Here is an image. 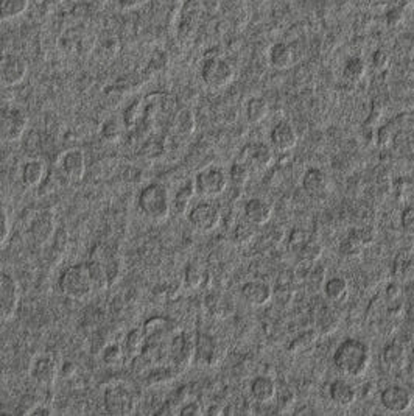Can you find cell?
Wrapping results in <instances>:
<instances>
[{
	"instance_id": "6da1fadb",
	"label": "cell",
	"mask_w": 414,
	"mask_h": 416,
	"mask_svg": "<svg viewBox=\"0 0 414 416\" xmlns=\"http://www.w3.org/2000/svg\"><path fill=\"white\" fill-rule=\"evenodd\" d=\"M371 360H373L371 347L360 338H346L333 354L336 370L349 377H361L368 371Z\"/></svg>"
},
{
	"instance_id": "7a4b0ae2",
	"label": "cell",
	"mask_w": 414,
	"mask_h": 416,
	"mask_svg": "<svg viewBox=\"0 0 414 416\" xmlns=\"http://www.w3.org/2000/svg\"><path fill=\"white\" fill-rule=\"evenodd\" d=\"M139 209L143 215L155 223H160L168 218L172 212V200L167 188L160 183H151L142 189L138 198Z\"/></svg>"
},
{
	"instance_id": "3957f363",
	"label": "cell",
	"mask_w": 414,
	"mask_h": 416,
	"mask_svg": "<svg viewBox=\"0 0 414 416\" xmlns=\"http://www.w3.org/2000/svg\"><path fill=\"white\" fill-rule=\"evenodd\" d=\"M58 287L66 298L73 301L86 300L95 292V287L94 283H92L86 262L64 270L63 275L59 276Z\"/></svg>"
},
{
	"instance_id": "277c9868",
	"label": "cell",
	"mask_w": 414,
	"mask_h": 416,
	"mask_svg": "<svg viewBox=\"0 0 414 416\" xmlns=\"http://www.w3.org/2000/svg\"><path fill=\"white\" fill-rule=\"evenodd\" d=\"M195 191L197 195L202 198H217L227 191L229 184V176H227L222 168L218 167H207L205 171L197 173L195 180Z\"/></svg>"
},
{
	"instance_id": "5b68a950",
	"label": "cell",
	"mask_w": 414,
	"mask_h": 416,
	"mask_svg": "<svg viewBox=\"0 0 414 416\" xmlns=\"http://www.w3.org/2000/svg\"><path fill=\"white\" fill-rule=\"evenodd\" d=\"M201 78L206 86L212 91L224 89L234 81L235 71L234 67L222 58H210L201 69Z\"/></svg>"
},
{
	"instance_id": "8992f818",
	"label": "cell",
	"mask_w": 414,
	"mask_h": 416,
	"mask_svg": "<svg viewBox=\"0 0 414 416\" xmlns=\"http://www.w3.org/2000/svg\"><path fill=\"white\" fill-rule=\"evenodd\" d=\"M103 405L108 415L128 416L136 410V399L123 385H109L103 395Z\"/></svg>"
},
{
	"instance_id": "52a82bcc",
	"label": "cell",
	"mask_w": 414,
	"mask_h": 416,
	"mask_svg": "<svg viewBox=\"0 0 414 416\" xmlns=\"http://www.w3.org/2000/svg\"><path fill=\"white\" fill-rule=\"evenodd\" d=\"M29 116L21 108H6L0 117V138L4 142H18L27 131Z\"/></svg>"
},
{
	"instance_id": "ba28073f",
	"label": "cell",
	"mask_w": 414,
	"mask_h": 416,
	"mask_svg": "<svg viewBox=\"0 0 414 416\" xmlns=\"http://www.w3.org/2000/svg\"><path fill=\"white\" fill-rule=\"evenodd\" d=\"M226 347L215 335L198 334L195 340V357L193 362L205 367H215L224 359Z\"/></svg>"
},
{
	"instance_id": "9c48e42d",
	"label": "cell",
	"mask_w": 414,
	"mask_h": 416,
	"mask_svg": "<svg viewBox=\"0 0 414 416\" xmlns=\"http://www.w3.org/2000/svg\"><path fill=\"white\" fill-rule=\"evenodd\" d=\"M19 308V284L16 279L2 273L0 276V318L2 321H10Z\"/></svg>"
},
{
	"instance_id": "30bf717a",
	"label": "cell",
	"mask_w": 414,
	"mask_h": 416,
	"mask_svg": "<svg viewBox=\"0 0 414 416\" xmlns=\"http://www.w3.org/2000/svg\"><path fill=\"white\" fill-rule=\"evenodd\" d=\"M187 220L193 229H197L201 234H207L218 228L222 222V214L217 206L210 205V203H198L197 206L190 209Z\"/></svg>"
},
{
	"instance_id": "8fae6325",
	"label": "cell",
	"mask_w": 414,
	"mask_h": 416,
	"mask_svg": "<svg viewBox=\"0 0 414 416\" xmlns=\"http://www.w3.org/2000/svg\"><path fill=\"white\" fill-rule=\"evenodd\" d=\"M29 73V63L21 55L8 54L0 61V81L4 88H13L25 80Z\"/></svg>"
},
{
	"instance_id": "7c38bea8",
	"label": "cell",
	"mask_w": 414,
	"mask_h": 416,
	"mask_svg": "<svg viewBox=\"0 0 414 416\" xmlns=\"http://www.w3.org/2000/svg\"><path fill=\"white\" fill-rule=\"evenodd\" d=\"M413 393L410 392V388L403 385H390L380 395V404L383 405V409L395 415L408 412L413 407Z\"/></svg>"
},
{
	"instance_id": "4fadbf2b",
	"label": "cell",
	"mask_w": 414,
	"mask_h": 416,
	"mask_svg": "<svg viewBox=\"0 0 414 416\" xmlns=\"http://www.w3.org/2000/svg\"><path fill=\"white\" fill-rule=\"evenodd\" d=\"M374 242V234L369 229H353L341 240L338 251L343 258L352 259L363 254V250Z\"/></svg>"
},
{
	"instance_id": "5bb4252c",
	"label": "cell",
	"mask_w": 414,
	"mask_h": 416,
	"mask_svg": "<svg viewBox=\"0 0 414 416\" xmlns=\"http://www.w3.org/2000/svg\"><path fill=\"white\" fill-rule=\"evenodd\" d=\"M90 258L98 259L101 264L105 265L108 275H109V281H111V287L118 281V278L122 275V268H123V262L120 254L115 248L105 243L97 245L94 251L90 253Z\"/></svg>"
},
{
	"instance_id": "9a60e30c",
	"label": "cell",
	"mask_w": 414,
	"mask_h": 416,
	"mask_svg": "<svg viewBox=\"0 0 414 416\" xmlns=\"http://www.w3.org/2000/svg\"><path fill=\"white\" fill-rule=\"evenodd\" d=\"M59 368L53 355L44 354L33 362L30 368V376L39 387H52L58 377Z\"/></svg>"
},
{
	"instance_id": "2e32d148",
	"label": "cell",
	"mask_w": 414,
	"mask_h": 416,
	"mask_svg": "<svg viewBox=\"0 0 414 416\" xmlns=\"http://www.w3.org/2000/svg\"><path fill=\"white\" fill-rule=\"evenodd\" d=\"M56 231V220L50 210H42L31 220L30 235L38 245H44L53 239Z\"/></svg>"
},
{
	"instance_id": "e0dca14e",
	"label": "cell",
	"mask_w": 414,
	"mask_h": 416,
	"mask_svg": "<svg viewBox=\"0 0 414 416\" xmlns=\"http://www.w3.org/2000/svg\"><path fill=\"white\" fill-rule=\"evenodd\" d=\"M61 167L63 175L71 181H81L86 173V156H84L83 150L73 148L64 153V156L61 158Z\"/></svg>"
},
{
	"instance_id": "ac0fdd59",
	"label": "cell",
	"mask_w": 414,
	"mask_h": 416,
	"mask_svg": "<svg viewBox=\"0 0 414 416\" xmlns=\"http://www.w3.org/2000/svg\"><path fill=\"white\" fill-rule=\"evenodd\" d=\"M242 296L249 305L254 308H262L266 305L273 298V288L268 283L254 279V281H248L242 285Z\"/></svg>"
},
{
	"instance_id": "d6986e66",
	"label": "cell",
	"mask_w": 414,
	"mask_h": 416,
	"mask_svg": "<svg viewBox=\"0 0 414 416\" xmlns=\"http://www.w3.org/2000/svg\"><path fill=\"white\" fill-rule=\"evenodd\" d=\"M302 189L311 198H323L331 191V181L321 168H309L302 178Z\"/></svg>"
},
{
	"instance_id": "ffe728a7",
	"label": "cell",
	"mask_w": 414,
	"mask_h": 416,
	"mask_svg": "<svg viewBox=\"0 0 414 416\" xmlns=\"http://www.w3.org/2000/svg\"><path fill=\"white\" fill-rule=\"evenodd\" d=\"M269 141H271V146L274 147V150L285 153L298 146V134H296L291 123L281 122L271 130Z\"/></svg>"
},
{
	"instance_id": "44dd1931",
	"label": "cell",
	"mask_w": 414,
	"mask_h": 416,
	"mask_svg": "<svg viewBox=\"0 0 414 416\" xmlns=\"http://www.w3.org/2000/svg\"><path fill=\"white\" fill-rule=\"evenodd\" d=\"M273 217V206L262 198H252L244 205V218L256 226L266 225Z\"/></svg>"
},
{
	"instance_id": "7402d4cb",
	"label": "cell",
	"mask_w": 414,
	"mask_h": 416,
	"mask_svg": "<svg viewBox=\"0 0 414 416\" xmlns=\"http://www.w3.org/2000/svg\"><path fill=\"white\" fill-rule=\"evenodd\" d=\"M328 396H331V401L341 407V409H348V407L353 405L355 401H357V392L355 388L343 379L333 380L332 385L328 387Z\"/></svg>"
},
{
	"instance_id": "603a6c76",
	"label": "cell",
	"mask_w": 414,
	"mask_h": 416,
	"mask_svg": "<svg viewBox=\"0 0 414 416\" xmlns=\"http://www.w3.org/2000/svg\"><path fill=\"white\" fill-rule=\"evenodd\" d=\"M251 396L259 404H268L271 402L277 395L276 382L268 376H257L251 382Z\"/></svg>"
},
{
	"instance_id": "cb8c5ba5",
	"label": "cell",
	"mask_w": 414,
	"mask_h": 416,
	"mask_svg": "<svg viewBox=\"0 0 414 416\" xmlns=\"http://www.w3.org/2000/svg\"><path fill=\"white\" fill-rule=\"evenodd\" d=\"M243 155L248 158L249 163L254 166L259 171H264V168H268L269 166L273 164L274 161V155L271 148L265 143L257 142V143H251V146L244 147L243 150Z\"/></svg>"
},
{
	"instance_id": "d4e9b609",
	"label": "cell",
	"mask_w": 414,
	"mask_h": 416,
	"mask_svg": "<svg viewBox=\"0 0 414 416\" xmlns=\"http://www.w3.org/2000/svg\"><path fill=\"white\" fill-rule=\"evenodd\" d=\"M197 193L195 191V183L193 181H185L181 189L176 192L175 198L172 200V212L177 217H187L189 212L192 209V198L193 195Z\"/></svg>"
},
{
	"instance_id": "484cf974",
	"label": "cell",
	"mask_w": 414,
	"mask_h": 416,
	"mask_svg": "<svg viewBox=\"0 0 414 416\" xmlns=\"http://www.w3.org/2000/svg\"><path fill=\"white\" fill-rule=\"evenodd\" d=\"M46 178V164L42 159H30L22 167L21 180L27 188H38Z\"/></svg>"
},
{
	"instance_id": "4316f807",
	"label": "cell",
	"mask_w": 414,
	"mask_h": 416,
	"mask_svg": "<svg viewBox=\"0 0 414 416\" xmlns=\"http://www.w3.org/2000/svg\"><path fill=\"white\" fill-rule=\"evenodd\" d=\"M269 63L277 71H285L290 69L294 64V52L293 49L285 44V42H277L269 50Z\"/></svg>"
},
{
	"instance_id": "83f0119b",
	"label": "cell",
	"mask_w": 414,
	"mask_h": 416,
	"mask_svg": "<svg viewBox=\"0 0 414 416\" xmlns=\"http://www.w3.org/2000/svg\"><path fill=\"white\" fill-rule=\"evenodd\" d=\"M145 343H147V334L143 326L133 329L128 334V337H126V342H125V357L128 360H134L136 357H139Z\"/></svg>"
},
{
	"instance_id": "f1b7e54d",
	"label": "cell",
	"mask_w": 414,
	"mask_h": 416,
	"mask_svg": "<svg viewBox=\"0 0 414 416\" xmlns=\"http://www.w3.org/2000/svg\"><path fill=\"white\" fill-rule=\"evenodd\" d=\"M349 292V283L348 279L343 276H333L327 279L324 284V295L327 300L331 301H343Z\"/></svg>"
},
{
	"instance_id": "f546056e",
	"label": "cell",
	"mask_w": 414,
	"mask_h": 416,
	"mask_svg": "<svg viewBox=\"0 0 414 416\" xmlns=\"http://www.w3.org/2000/svg\"><path fill=\"white\" fill-rule=\"evenodd\" d=\"M298 256L301 260L309 262V264H314V262H318L321 258H323L324 253V246L318 239H314V237H307L304 243L298 248Z\"/></svg>"
},
{
	"instance_id": "4dcf8cb0",
	"label": "cell",
	"mask_w": 414,
	"mask_h": 416,
	"mask_svg": "<svg viewBox=\"0 0 414 416\" xmlns=\"http://www.w3.org/2000/svg\"><path fill=\"white\" fill-rule=\"evenodd\" d=\"M88 268L92 278V283H94L95 292L106 290V288L111 287V281H109V275L105 268V265L95 258H90L88 262Z\"/></svg>"
},
{
	"instance_id": "1f68e13d",
	"label": "cell",
	"mask_w": 414,
	"mask_h": 416,
	"mask_svg": "<svg viewBox=\"0 0 414 416\" xmlns=\"http://www.w3.org/2000/svg\"><path fill=\"white\" fill-rule=\"evenodd\" d=\"M269 113L268 101L264 97H254L248 101L247 105V118L252 125L264 122Z\"/></svg>"
},
{
	"instance_id": "d6a6232c",
	"label": "cell",
	"mask_w": 414,
	"mask_h": 416,
	"mask_svg": "<svg viewBox=\"0 0 414 416\" xmlns=\"http://www.w3.org/2000/svg\"><path fill=\"white\" fill-rule=\"evenodd\" d=\"M366 72H368V66L365 63V59L353 56L346 61L344 69H343V76H344V80H348L351 83H358L365 78Z\"/></svg>"
},
{
	"instance_id": "836d02e7",
	"label": "cell",
	"mask_w": 414,
	"mask_h": 416,
	"mask_svg": "<svg viewBox=\"0 0 414 416\" xmlns=\"http://www.w3.org/2000/svg\"><path fill=\"white\" fill-rule=\"evenodd\" d=\"M173 126L175 131L180 136H190L195 131L197 121L192 109H181V111L175 116Z\"/></svg>"
},
{
	"instance_id": "e575fe53",
	"label": "cell",
	"mask_w": 414,
	"mask_h": 416,
	"mask_svg": "<svg viewBox=\"0 0 414 416\" xmlns=\"http://www.w3.org/2000/svg\"><path fill=\"white\" fill-rule=\"evenodd\" d=\"M30 0H2V21H11L19 18L25 11L29 10Z\"/></svg>"
},
{
	"instance_id": "d590c367",
	"label": "cell",
	"mask_w": 414,
	"mask_h": 416,
	"mask_svg": "<svg viewBox=\"0 0 414 416\" xmlns=\"http://www.w3.org/2000/svg\"><path fill=\"white\" fill-rule=\"evenodd\" d=\"M227 176H229V183L234 188L237 189L244 188L251 178V167L249 164L244 163V161H242V163H234L229 168V175Z\"/></svg>"
},
{
	"instance_id": "8d00e7d4",
	"label": "cell",
	"mask_w": 414,
	"mask_h": 416,
	"mask_svg": "<svg viewBox=\"0 0 414 416\" xmlns=\"http://www.w3.org/2000/svg\"><path fill=\"white\" fill-rule=\"evenodd\" d=\"M254 228H256V225H252L251 222H248L247 218L237 223V226L234 228V233H232L234 243L239 245V246L248 245L252 239H254V235H256V229Z\"/></svg>"
},
{
	"instance_id": "74e56055",
	"label": "cell",
	"mask_w": 414,
	"mask_h": 416,
	"mask_svg": "<svg viewBox=\"0 0 414 416\" xmlns=\"http://www.w3.org/2000/svg\"><path fill=\"white\" fill-rule=\"evenodd\" d=\"M205 283V268L200 262H190L184 273V285L187 288H198Z\"/></svg>"
},
{
	"instance_id": "f35d334b",
	"label": "cell",
	"mask_w": 414,
	"mask_h": 416,
	"mask_svg": "<svg viewBox=\"0 0 414 416\" xmlns=\"http://www.w3.org/2000/svg\"><path fill=\"white\" fill-rule=\"evenodd\" d=\"M383 362L390 368H399L405 362V347L399 343L388 345L383 350Z\"/></svg>"
},
{
	"instance_id": "ab89813d",
	"label": "cell",
	"mask_w": 414,
	"mask_h": 416,
	"mask_svg": "<svg viewBox=\"0 0 414 416\" xmlns=\"http://www.w3.org/2000/svg\"><path fill=\"white\" fill-rule=\"evenodd\" d=\"M338 325H340V317H338V313L335 310H328L321 317L318 323V334L319 335L333 334L338 329Z\"/></svg>"
},
{
	"instance_id": "60d3db41",
	"label": "cell",
	"mask_w": 414,
	"mask_h": 416,
	"mask_svg": "<svg viewBox=\"0 0 414 416\" xmlns=\"http://www.w3.org/2000/svg\"><path fill=\"white\" fill-rule=\"evenodd\" d=\"M125 350H122L120 345H109L103 350V362L108 367H117L125 360Z\"/></svg>"
},
{
	"instance_id": "b9f144b4",
	"label": "cell",
	"mask_w": 414,
	"mask_h": 416,
	"mask_svg": "<svg viewBox=\"0 0 414 416\" xmlns=\"http://www.w3.org/2000/svg\"><path fill=\"white\" fill-rule=\"evenodd\" d=\"M101 136L108 142H117L122 138V126L115 118H109L108 122L103 123V128H101Z\"/></svg>"
},
{
	"instance_id": "7bdbcfd3",
	"label": "cell",
	"mask_w": 414,
	"mask_h": 416,
	"mask_svg": "<svg viewBox=\"0 0 414 416\" xmlns=\"http://www.w3.org/2000/svg\"><path fill=\"white\" fill-rule=\"evenodd\" d=\"M38 405H39V402L36 401L35 396L25 395V396H22L18 407H16V412H18V415H31L33 412H35Z\"/></svg>"
},
{
	"instance_id": "ee69618b",
	"label": "cell",
	"mask_w": 414,
	"mask_h": 416,
	"mask_svg": "<svg viewBox=\"0 0 414 416\" xmlns=\"http://www.w3.org/2000/svg\"><path fill=\"white\" fill-rule=\"evenodd\" d=\"M400 226L408 235H414V206L403 209L400 217Z\"/></svg>"
},
{
	"instance_id": "f6af8a7d",
	"label": "cell",
	"mask_w": 414,
	"mask_h": 416,
	"mask_svg": "<svg viewBox=\"0 0 414 416\" xmlns=\"http://www.w3.org/2000/svg\"><path fill=\"white\" fill-rule=\"evenodd\" d=\"M10 234H11L10 218H8L5 209H2V214H0V245L5 246L8 239H10Z\"/></svg>"
},
{
	"instance_id": "bcb514c9",
	"label": "cell",
	"mask_w": 414,
	"mask_h": 416,
	"mask_svg": "<svg viewBox=\"0 0 414 416\" xmlns=\"http://www.w3.org/2000/svg\"><path fill=\"white\" fill-rule=\"evenodd\" d=\"M373 64L376 71H385L390 66V55H388L386 50H377L373 55Z\"/></svg>"
},
{
	"instance_id": "7dc6e473",
	"label": "cell",
	"mask_w": 414,
	"mask_h": 416,
	"mask_svg": "<svg viewBox=\"0 0 414 416\" xmlns=\"http://www.w3.org/2000/svg\"><path fill=\"white\" fill-rule=\"evenodd\" d=\"M202 413V407L197 401H190L187 404H184L180 409V416H201Z\"/></svg>"
},
{
	"instance_id": "c3c4849f",
	"label": "cell",
	"mask_w": 414,
	"mask_h": 416,
	"mask_svg": "<svg viewBox=\"0 0 414 416\" xmlns=\"http://www.w3.org/2000/svg\"><path fill=\"white\" fill-rule=\"evenodd\" d=\"M145 2L147 0H118V5H120L123 10H134V8H138Z\"/></svg>"
},
{
	"instance_id": "681fc988",
	"label": "cell",
	"mask_w": 414,
	"mask_h": 416,
	"mask_svg": "<svg viewBox=\"0 0 414 416\" xmlns=\"http://www.w3.org/2000/svg\"><path fill=\"white\" fill-rule=\"evenodd\" d=\"M309 335H310V333H307L306 335H304V343H311L318 337V335H315V337H311V338H307ZM299 343H301V337L296 338V340L293 342V345L290 346V350H301V345Z\"/></svg>"
},
{
	"instance_id": "f907efd6",
	"label": "cell",
	"mask_w": 414,
	"mask_h": 416,
	"mask_svg": "<svg viewBox=\"0 0 414 416\" xmlns=\"http://www.w3.org/2000/svg\"><path fill=\"white\" fill-rule=\"evenodd\" d=\"M33 416H41V415H44V416H48V415H53V410L50 409V407H46V405H38L35 412L31 413Z\"/></svg>"
},
{
	"instance_id": "816d5d0a",
	"label": "cell",
	"mask_w": 414,
	"mask_h": 416,
	"mask_svg": "<svg viewBox=\"0 0 414 416\" xmlns=\"http://www.w3.org/2000/svg\"><path fill=\"white\" fill-rule=\"evenodd\" d=\"M61 372L63 375L67 377V376H71L75 372V365L72 362H66L63 363V368H61Z\"/></svg>"
},
{
	"instance_id": "f5cc1de1",
	"label": "cell",
	"mask_w": 414,
	"mask_h": 416,
	"mask_svg": "<svg viewBox=\"0 0 414 416\" xmlns=\"http://www.w3.org/2000/svg\"><path fill=\"white\" fill-rule=\"evenodd\" d=\"M206 415H224V413L222 409H219V407H210Z\"/></svg>"
},
{
	"instance_id": "db71d44e",
	"label": "cell",
	"mask_w": 414,
	"mask_h": 416,
	"mask_svg": "<svg viewBox=\"0 0 414 416\" xmlns=\"http://www.w3.org/2000/svg\"><path fill=\"white\" fill-rule=\"evenodd\" d=\"M172 2H180V0H172Z\"/></svg>"
},
{
	"instance_id": "11a10c76",
	"label": "cell",
	"mask_w": 414,
	"mask_h": 416,
	"mask_svg": "<svg viewBox=\"0 0 414 416\" xmlns=\"http://www.w3.org/2000/svg\"><path fill=\"white\" fill-rule=\"evenodd\" d=\"M413 66H414V56H413Z\"/></svg>"
}]
</instances>
